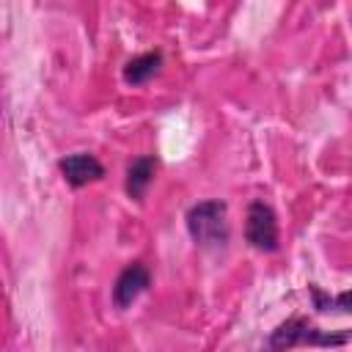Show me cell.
<instances>
[{
	"instance_id": "cell-3",
	"label": "cell",
	"mask_w": 352,
	"mask_h": 352,
	"mask_svg": "<svg viewBox=\"0 0 352 352\" xmlns=\"http://www.w3.org/2000/svg\"><path fill=\"white\" fill-rule=\"evenodd\" d=\"M245 239L250 248L261 253H275L278 250V214L267 201H253L245 212Z\"/></svg>"
},
{
	"instance_id": "cell-4",
	"label": "cell",
	"mask_w": 352,
	"mask_h": 352,
	"mask_svg": "<svg viewBox=\"0 0 352 352\" xmlns=\"http://www.w3.org/2000/svg\"><path fill=\"white\" fill-rule=\"evenodd\" d=\"M148 286H151V272H148V267H146L143 261L126 264V267L118 272L116 283H113V305H116L118 311L129 308Z\"/></svg>"
},
{
	"instance_id": "cell-1",
	"label": "cell",
	"mask_w": 352,
	"mask_h": 352,
	"mask_svg": "<svg viewBox=\"0 0 352 352\" xmlns=\"http://www.w3.org/2000/svg\"><path fill=\"white\" fill-rule=\"evenodd\" d=\"M187 223V234L198 248L206 250H220L228 245L231 239V228H228V206L220 198H209V201H198L187 209L184 214Z\"/></svg>"
},
{
	"instance_id": "cell-5",
	"label": "cell",
	"mask_w": 352,
	"mask_h": 352,
	"mask_svg": "<svg viewBox=\"0 0 352 352\" xmlns=\"http://www.w3.org/2000/svg\"><path fill=\"white\" fill-rule=\"evenodd\" d=\"M60 176L66 179L69 187L80 190L85 184H94L99 179H104V165L91 154V151H77V154H66L58 162Z\"/></svg>"
},
{
	"instance_id": "cell-8",
	"label": "cell",
	"mask_w": 352,
	"mask_h": 352,
	"mask_svg": "<svg viewBox=\"0 0 352 352\" xmlns=\"http://www.w3.org/2000/svg\"><path fill=\"white\" fill-rule=\"evenodd\" d=\"M308 294H311V302L316 311L327 314V311H341V314H349V292H341V294H327L324 289H319L316 283H308Z\"/></svg>"
},
{
	"instance_id": "cell-2",
	"label": "cell",
	"mask_w": 352,
	"mask_h": 352,
	"mask_svg": "<svg viewBox=\"0 0 352 352\" xmlns=\"http://www.w3.org/2000/svg\"><path fill=\"white\" fill-rule=\"evenodd\" d=\"M349 338L346 336H333V333H322L308 316H289L286 322H280L270 338L267 346L270 349H292V346H344Z\"/></svg>"
},
{
	"instance_id": "cell-6",
	"label": "cell",
	"mask_w": 352,
	"mask_h": 352,
	"mask_svg": "<svg viewBox=\"0 0 352 352\" xmlns=\"http://www.w3.org/2000/svg\"><path fill=\"white\" fill-rule=\"evenodd\" d=\"M157 168H160V160H157L154 154L135 157V160L126 165L124 192H126L132 201H143L146 190L151 187V182H154V176H157Z\"/></svg>"
},
{
	"instance_id": "cell-7",
	"label": "cell",
	"mask_w": 352,
	"mask_h": 352,
	"mask_svg": "<svg viewBox=\"0 0 352 352\" xmlns=\"http://www.w3.org/2000/svg\"><path fill=\"white\" fill-rule=\"evenodd\" d=\"M162 60H165L162 50L140 52V55H135V58H129V60L124 63L121 77H124V82H126V85H146L154 74H160Z\"/></svg>"
}]
</instances>
